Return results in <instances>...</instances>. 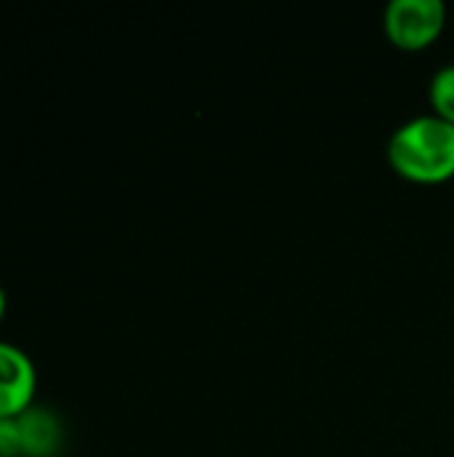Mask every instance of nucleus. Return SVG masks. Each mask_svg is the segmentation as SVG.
<instances>
[{
	"instance_id": "1",
	"label": "nucleus",
	"mask_w": 454,
	"mask_h": 457,
	"mask_svg": "<svg viewBox=\"0 0 454 457\" xmlns=\"http://www.w3.org/2000/svg\"><path fill=\"white\" fill-rule=\"evenodd\" d=\"M391 169L415 185H442L454 177V123L425 112L404 120L388 139Z\"/></svg>"
},
{
	"instance_id": "2",
	"label": "nucleus",
	"mask_w": 454,
	"mask_h": 457,
	"mask_svg": "<svg viewBox=\"0 0 454 457\" xmlns=\"http://www.w3.org/2000/svg\"><path fill=\"white\" fill-rule=\"evenodd\" d=\"M447 27L444 0H391L383 11L385 37L401 51H425Z\"/></svg>"
},
{
	"instance_id": "3",
	"label": "nucleus",
	"mask_w": 454,
	"mask_h": 457,
	"mask_svg": "<svg viewBox=\"0 0 454 457\" xmlns=\"http://www.w3.org/2000/svg\"><path fill=\"white\" fill-rule=\"evenodd\" d=\"M37 370L13 343L0 340V420H16L35 407Z\"/></svg>"
},
{
	"instance_id": "4",
	"label": "nucleus",
	"mask_w": 454,
	"mask_h": 457,
	"mask_svg": "<svg viewBox=\"0 0 454 457\" xmlns=\"http://www.w3.org/2000/svg\"><path fill=\"white\" fill-rule=\"evenodd\" d=\"M21 457H54L62 447L59 418L45 407H32L16 418Z\"/></svg>"
},
{
	"instance_id": "5",
	"label": "nucleus",
	"mask_w": 454,
	"mask_h": 457,
	"mask_svg": "<svg viewBox=\"0 0 454 457\" xmlns=\"http://www.w3.org/2000/svg\"><path fill=\"white\" fill-rule=\"evenodd\" d=\"M428 102L431 112L454 123V62L442 64L428 83Z\"/></svg>"
},
{
	"instance_id": "6",
	"label": "nucleus",
	"mask_w": 454,
	"mask_h": 457,
	"mask_svg": "<svg viewBox=\"0 0 454 457\" xmlns=\"http://www.w3.org/2000/svg\"><path fill=\"white\" fill-rule=\"evenodd\" d=\"M0 457H21L16 420H0Z\"/></svg>"
},
{
	"instance_id": "7",
	"label": "nucleus",
	"mask_w": 454,
	"mask_h": 457,
	"mask_svg": "<svg viewBox=\"0 0 454 457\" xmlns=\"http://www.w3.org/2000/svg\"><path fill=\"white\" fill-rule=\"evenodd\" d=\"M5 308H8V300H5V289L0 287V321L5 319Z\"/></svg>"
}]
</instances>
